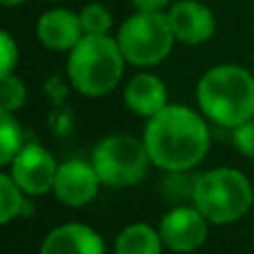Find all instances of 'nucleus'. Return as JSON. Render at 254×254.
Listing matches in <instances>:
<instances>
[{
	"label": "nucleus",
	"mask_w": 254,
	"mask_h": 254,
	"mask_svg": "<svg viewBox=\"0 0 254 254\" xmlns=\"http://www.w3.org/2000/svg\"><path fill=\"white\" fill-rule=\"evenodd\" d=\"M143 140L152 165L181 174L205 158L210 149V127L205 116L196 114L192 107L167 105L147 119Z\"/></svg>",
	"instance_id": "1"
},
{
	"label": "nucleus",
	"mask_w": 254,
	"mask_h": 254,
	"mask_svg": "<svg viewBox=\"0 0 254 254\" xmlns=\"http://www.w3.org/2000/svg\"><path fill=\"white\" fill-rule=\"evenodd\" d=\"M196 101L210 123L234 129L254 119V76L246 67L216 65L201 76Z\"/></svg>",
	"instance_id": "2"
},
{
	"label": "nucleus",
	"mask_w": 254,
	"mask_h": 254,
	"mask_svg": "<svg viewBox=\"0 0 254 254\" xmlns=\"http://www.w3.org/2000/svg\"><path fill=\"white\" fill-rule=\"evenodd\" d=\"M125 63L116 38L107 34H85L69 52L67 76L76 92L101 98L121 83Z\"/></svg>",
	"instance_id": "3"
},
{
	"label": "nucleus",
	"mask_w": 254,
	"mask_h": 254,
	"mask_svg": "<svg viewBox=\"0 0 254 254\" xmlns=\"http://www.w3.org/2000/svg\"><path fill=\"white\" fill-rule=\"evenodd\" d=\"M192 203L210 223H237L250 212L254 188L243 172L216 167L196 176L192 185Z\"/></svg>",
	"instance_id": "4"
},
{
	"label": "nucleus",
	"mask_w": 254,
	"mask_h": 254,
	"mask_svg": "<svg viewBox=\"0 0 254 254\" xmlns=\"http://www.w3.org/2000/svg\"><path fill=\"white\" fill-rule=\"evenodd\" d=\"M92 163L107 188H131L145 179L152 158L145 140L134 134L116 131L96 143L92 152Z\"/></svg>",
	"instance_id": "5"
},
{
	"label": "nucleus",
	"mask_w": 254,
	"mask_h": 254,
	"mask_svg": "<svg viewBox=\"0 0 254 254\" xmlns=\"http://www.w3.org/2000/svg\"><path fill=\"white\" fill-rule=\"evenodd\" d=\"M116 40L129 65L154 67L170 56L176 36L167 13L136 11L121 25Z\"/></svg>",
	"instance_id": "6"
},
{
	"label": "nucleus",
	"mask_w": 254,
	"mask_h": 254,
	"mask_svg": "<svg viewBox=\"0 0 254 254\" xmlns=\"http://www.w3.org/2000/svg\"><path fill=\"white\" fill-rule=\"evenodd\" d=\"M9 176L18 183V188L27 194V196H43V194L52 192L54 181H56L58 163L52 156L49 149L43 145H22V149L16 154L11 163H9Z\"/></svg>",
	"instance_id": "7"
},
{
	"label": "nucleus",
	"mask_w": 254,
	"mask_h": 254,
	"mask_svg": "<svg viewBox=\"0 0 254 254\" xmlns=\"http://www.w3.org/2000/svg\"><path fill=\"white\" fill-rule=\"evenodd\" d=\"M210 221L196 210V205H176L161 219L158 232H161L163 246L172 252L190 254L205 243Z\"/></svg>",
	"instance_id": "8"
},
{
	"label": "nucleus",
	"mask_w": 254,
	"mask_h": 254,
	"mask_svg": "<svg viewBox=\"0 0 254 254\" xmlns=\"http://www.w3.org/2000/svg\"><path fill=\"white\" fill-rule=\"evenodd\" d=\"M103 181L92 161L71 158L58 165L54 181V196L67 207H83L96 198Z\"/></svg>",
	"instance_id": "9"
},
{
	"label": "nucleus",
	"mask_w": 254,
	"mask_h": 254,
	"mask_svg": "<svg viewBox=\"0 0 254 254\" xmlns=\"http://www.w3.org/2000/svg\"><path fill=\"white\" fill-rule=\"evenodd\" d=\"M167 18H170L176 40L183 45L205 43V40L212 38V34L216 29L214 13L196 0H179L176 4L170 7Z\"/></svg>",
	"instance_id": "10"
},
{
	"label": "nucleus",
	"mask_w": 254,
	"mask_h": 254,
	"mask_svg": "<svg viewBox=\"0 0 254 254\" xmlns=\"http://www.w3.org/2000/svg\"><path fill=\"white\" fill-rule=\"evenodd\" d=\"M40 254H105V241L85 223H63L47 232Z\"/></svg>",
	"instance_id": "11"
},
{
	"label": "nucleus",
	"mask_w": 254,
	"mask_h": 254,
	"mask_svg": "<svg viewBox=\"0 0 254 254\" xmlns=\"http://www.w3.org/2000/svg\"><path fill=\"white\" fill-rule=\"evenodd\" d=\"M38 40L45 49L52 52H71L80 38L85 36L80 16L69 9H52L43 13L36 27Z\"/></svg>",
	"instance_id": "12"
},
{
	"label": "nucleus",
	"mask_w": 254,
	"mask_h": 254,
	"mask_svg": "<svg viewBox=\"0 0 254 254\" xmlns=\"http://www.w3.org/2000/svg\"><path fill=\"white\" fill-rule=\"evenodd\" d=\"M123 101L127 110L134 112L136 116H143V119H149V116L158 114L163 107L170 105L165 83L154 74H136L127 83Z\"/></svg>",
	"instance_id": "13"
},
{
	"label": "nucleus",
	"mask_w": 254,
	"mask_h": 254,
	"mask_svg": "<svg viewBox=\"0 0 254 254\" xmlns=\"http://www.w3.org/2000/svg\"><path fill=\"white\" fill-rule=\"evenodd\" d=\"M161 232L147 223H131L116 237L114 254H163Z\"/></svg>",
	"instance_id": "14"
},
{
	"label": "nucleus",
	"mask_w": 254,
	"mask_h": 254,
	"mask_svg": "<svg viewBox=\"0 0 254 254\" xmlns=\"http://www.w3.org/2000/svg\"><path fill=\"white\" fill-rule=\"evenodd\" d=\"M22 149V127L13 112L0 110V165L7 167Z\"/></svg>",
	"instance_id": "15"
},
{
	"label": "nucleus",
	"mask_w": 254,
	"mask_h": 254,
	"mask_svg": "<svg viewBox=\"0 0 254 254\" xmlns=\"http://www.w3.org/2000/svg\"><path fill=\"white\" fill-rule=\"evenodd\" d=\"M27 194L18 188V183L9 176V172L0 174V221L4 225L11 223V219L20 216L22 207H25Z\"/></svg>",
	"instance_id": "16"
},
{
	"label": "nucleus",
	"mask_w": 254,
	"mask_h": 254,
	"mask_svg": "<svg viewBox=\"0 0 254 254\" xmlns=\"http://www.w3.org/2000/svg\"><path fill=\"white\" fill-rule=\"evenodd\" d=\"M27 101V87L18 76H4L0 78V110L16 112L25 105Z\"/></svg>",
	"instance_id": "17"
},
{
	"label": "nucleus",
	"mask_w": 254,
	"mask_h": 254,
	"mask_svg": "<svg viewBox=\"0 0 254 254\" xmlns=\"http://www.w3.org/2000/svg\"><path fill=\"white\" fill-rule=\"evenodd\" d=\"M78 16H80V25H83L85 34H107L112 27V13L101 2L85 4Z\"/></svg>",
	"instance_id": "18"
},
{
	"label": "nucleus",
	"mask_w": 254,
	"mask_h": 254,
	"mask_svg": "<svg viewBox=\"0 0 254 254\" xmlns=\"http://www.w3.org/2000/svg\"><path fill=\"white\" fill-rule=\"evenodd\" d=\"M232 143L246 158H254V119L234 127Z\"/></svg>",
	"instance_id": "19"
},
{
	"label": "nucleus",
	"mask_w": 254,
	"mask_h": 254,
	"mask_svg": "<svg viewBox=\"0 0 254 254\" xmlns=\"http://www.w3.org/2000/svg\"><path fill=\"white\" fill-rule=\"evenodd\" d=\"M0 47H2V63H0V78L13 74V67L18 63V45L13 43V38L2 31L0 34Z\"/></svg>",
	"instance_id": "20"
},
{
	"label": "nucleus",
	"mask_w": 254,
	"mask_h": 254,
	"mask_svg": "<svg viewBox=\"0 0 254 254\" xmlns=\"http://www.w3.org/2000/svg\"><path fill=\"white\" fill-rule=\"evenodd\" d=\"M136 7V11H149V13H158L170 4V0H131Z\"/></svg>",
	"instance_id": "21"
},
{
	"label": "nucleus",
	"mask_w": 254,
	"mask_h": 254,
	"mask_svg": "<svg viewBox=\"0 0 254 254\" xmlns=\"http://www.w3.org/2000/svg\"><path fill=\"white\" fill-rule=\"evenodd\" d=\"M0 2H2L4 7H16V4H22L25 0H0Z\"/></svg>",
	"instance_id": "22"
}]
</instances>
